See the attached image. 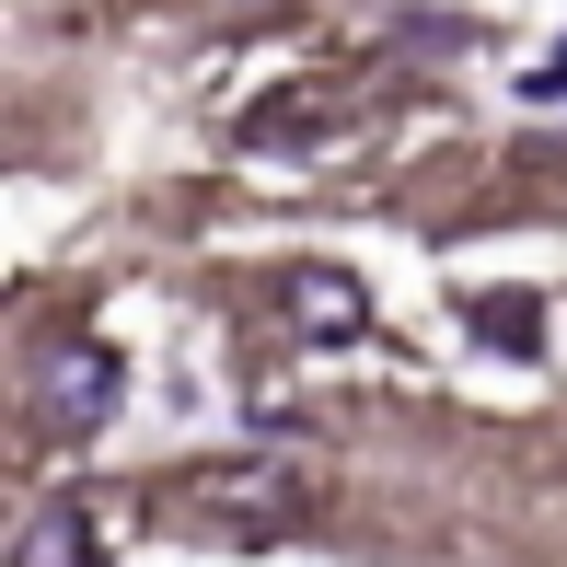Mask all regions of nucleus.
Here are the masks:
<instances>
[{
	"mask_svg": "<svg viewBox=\"0 0 567 567\" xmlns=\"http://www.w3.org/2000/svg\"><path fill=\"white\" fill-rule=\"evenodd\" d=\"M127 405V359L105 348V337H59L35 359V429H59V441H93Z\"/></svg>",
	"mask_w": 567,
	"mask_h": 567,
	"instance_id": "1",
	"label": "nucleus"
},
{
	"mask_svg": "<svg viewBox=\"0 0 567 567\" xmlns=\"http://www.w3.org/2000/svg\"><path fill=\"white\" fill-rule=\"evenodd\" d=\"M186 498H209L220 522H290V509H301V475L267 463V452H244V463H197Z\"/></svg>",
	"mask_w": 567,
	"mask_h": 567,
	"instance_id": "2",
	"label": "nucleus"
},
{
	"mask_svg": "<svg viewBox=\"0 0 567 567\" xmlns=\"http://www.w3.org/2000/svg\"><path fill=\"white\" fill-rule=\"evenodd\" d=\"M278 301H290V324H301L313 348H348L359 324H371V290H359L348 267H290V278H278Z\"/></svg>",
	"mask_w": 567,
	"mask_h": 567,
	"instance_id": "3",
	"label": "nucleus"
},
{
	"mask_svg": "<svg viewBox=\"0 0 567 567\" xmlns=\"http://www.w3.org/2000/svg\"><path fill=\"white\" fill-rule=\"evenodd\" d=\"M12 567H93V509L82 498H47L35 522L12 533Z\"/></svg>",
	"mask_w": 567,
	"mask_h": 567,
	"instance_id": "4",
	"label": "nucleus"
},
{
	"mask_svg": "<svg viewBox=\"0 0 567 567\" xmlns=\"http://www.w3.org/2000/svg\"><path fill=\"white\" fill-rule=\"evenodd\" d=\"M463 313H475V337L498 348V359H533V348H545V301H533V290H486V301H463Z\"/></svg>",
	"mask_w": 567,
	"mask_h": 567,
	"instance_id": "5",
	"label": "nucleus"
},
{
	"mask_svg": "<svg viewBox=\"0 0 567 567\" xmlns=\"http://www.w3.org/2000/svg\"><path fill=\"white\" fill-rule=\"evenodd\" d=\"M533 93H567V47H556V59H545V70H533Z\"/></svg>",
	"mask_w": 567,
	"mask_h": 567,
	"instance_id": "6",
	"label": "nucleus"
}]
</instances>
